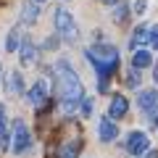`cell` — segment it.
<instances>
[{
	"instance_id": "603a6c76",
	"label": "cell",
	"mask_w": 158,
	"mask_h": 158,
	"mask_svg": "<svg viewBox=\"0 0 158 158\" xmlns=\"http://www.w3.org/2000/svg\"><path fill=\"white\" fill-rule=\"evenodd\" d=\"M145 158H158V150H148V153H145Z\"/></svg>"
},
{
	"instance_id": "ffe728a7",
	"label": "cell",
	"mask_w": 158,
	"mask_h": 158,
	"mask_svg": "<svg viewBox=\"0 0 158 158\" xmlns=\"http://www.w3.org/2000/svg\"><path fill=\"white\" fill-rule=\"evenodd\" d=\"M145 8H148V0H135V13H137V16H142Z\"/></svg>"
},
{
	"instance_id": "e0dca14e",
	"label": "cell",
	"mask_w": 158,
	"mask_h": 158,
	"mask_svg": "<svg viewBox=\"0 0 158 158\" xmlns=\"http://www.w3.org/2000/svg\"><path fill=\"white\" fill-rule=\"evenodd\" d=\"M0 145L8 148V129H6V106L0 103Z\"/></svg>"
},
{
	"instance_id": "cb8c5ba5",
	"label": "cell",
	"mask_w": 158,
	"mask_h": 158,
	"mask_svg": "<svg viewBox=\"0 0 158 158\" xmlns=\"http://www.w3.org/2000/svg\"><path fill=\"white\" fill-rule=\"evenodd\" d=\"M100 3H106V6H116L118 0H100Z\"/></svg>"
},
{
	"instance_id": "4fadbf2b",
	"label": "cell",
	"mask_w": 158,
	"mask_h": 158,
	"mask_svg": "<svg viewBox=\"0 0 158 158\" xmlns=\"http://www.w3.org/2000/svg\"><path fill=\"white\" fill-rule=\"evenodd\" d=\"M6 87H8V92H11V95H21V92H24L21 74H19V71H11V74H8V82H6Z\"/></svg>"
},
{
	"instance_id": "52a82bcc",
	"label": "cell",
	"mask_w": 158,
	"mask_h": 158,
	"mask_svg": "<svg viewBox=\"0 0 158 158\" xmlns=\"http://www.w3.org/2000/svg\"><path fill=\"white\" fill-rule=\"evenodd\" d=\"M27 100L32 103L34 108H40V106H42V103L48 100V82H37V85H34L32 90L27 92Z\"/></svg>"
},
{
	"instance_id": "2e32d148",
	"label": "cell",
	"mask_w": 158,
	"mask_h": 158,
	"mask_svg": "<svg viewBox=\"0 0 158 158\" xmlns=\"http://www.w3.org/2000/svg\"><path fill=\"white\" fill-rule=\"evenodd\" d=\"M79 150H82V142L74 140V142H69V145H63V148H61V158H77V156H79Z\"/></svg>"
},
{
	"instance_id": "3957f363",
	"label": "cell",
	"mask_w": 158,
	"mask_h": 158,
	"mask_svg": "<svg viewBox=\"0 0 158 158\" xmlns=\"http://www.w3.org/2000/svg\"><path fill=\"white\" fill-rule=\"evenodd\" d=\"M53 24H56V32L61 34V40H66V42H77L79 40L77 21H74V16L66 8H58V11L53 13Z\"/></svg>"
},
{
	"instance_id": "5bb4252c",
	"label": "cell",
	"mask_w": 158,
	"mask_h": 158,
	"mask_svg": "<svg viewBox=\"0 0 158 158\" xmlns=\"http://www.w3.org/2000/svg\"><path fill=\"white\" fill-rule=\"evenodd\" d=\"M153 63V53H148V50H137L135 56H132V66L135 69H145V66H150Z\"/></svg>"
},
{
	"instance_id": "d4e9b609",
	"label": "cell",
	"mask_w": 158,
	"mask_h": 158,
	"mask_svg": "<svg viewBox=\"0 0 158 158\" xmlns=\"http://www.w3.org/2000/svg\"><path fill=\"white\" fill-rule=\"evenodd\" d=\"M153 77H156V82H158V63H156V74H153Z\"/></svg>"
},
{
	"instance_id": "5b68a950",
	"label": "cell",
	"mask_w": 158,
	"mask_h": 158,
	"mask_svg": "<svg viewBox=\"0 0 158 158\" xmlns=\"http://www.w3.org/2000/svg\"><path fill=\"white\" fill-rule=\"evenodd\" d=\"M137 106L145 116H150V121L158 118V90H142L137 95Z\"/></svg>"
},
{
	"instance_id": "8992f818",
	"label": "cell",
	"mask_w": 158,
	"mask_h": 158,
	"mask_svg": "<svg viewBox=\"0 0 158 158\" xmlns=\"http://www.w3.org/2000/svg\"><path fill=\"white\" fill-rule=\"evenodd\" d=\"M127 150H129V156H142V153H148V150H150V140H148V135H145V132H129Z\"/></svg>"
},
{
	"instance_id": "30bf717a",
	"label": "cell",
	"mask_w": 158,
	"mask_h": 158,
	"mask_svg": "<svg viewBox=\"0 0 158 158\" xmlns=\"http://www.w3.org/2000/svg\"><path fill=\"white\" fill-rule=\"evenodd\" d=\"M19 50H21V63L24 66H34V61H37V48H34L29 40H24Z\"/></svg>"
},
{
	"instance_id": "277c9868",
	"label": "cell",
	"mask_w": 158,
	"mask_h": 158,
	"mask_svg": "<svg viewBox=\"0 0 158 158\" xmlns=\"http://www.w3.org/2000/svg\"><path fill=\"white\" fill-rule=\"evenodd\" d=\"M29 145H32V135H29L27 124H24L21 118H16L13 121V153L21 156V153L29 150Z\"/></svg>"
},
{
	"instance_id": "7402d4cb",
	"label": "cell",
	"mask_w": 158,
	"mask_h": 158,
	"mask_svg": "<svg viewBox=\"0 0 158 158\" xmlns=\"http://www.w3.org/2000/svg\"><path fill=\"white\" fill-rule=\"evenodd\" d=\"M150 42H153V48L158 50V27H150Z\"/></svg>"
},
{
	"instance_id": "9c48e42d",
	"label": "cell",
	"mask_w": 158,
	"mask_h": 158,
	"mask_svg": "<svg viewBox=\"0 0 158 158\" xmlns=\"http://www.w3.org/2000/svg\"><path fill=\"white\" fill-rule=\"evenodd\" d=\"M127 111H129L127 98H124V95H113V98H111V108H108V116H111V118H124Z\"/></svg>"
},
{
	"instance_id": "8fae6325",
	"label": "cell",
	"mask_w": 158,
	"mask_h": 158,
	"mask_svg": "<svg viewBox=\"0 0 158 158\" xmlns=\"http://www.w3.org/2000/svg\"><path fill=\"white\" fill-rule=\"evenodd\" d=\"M37 16H40V3H37V0H29L27 6L21 8V21L24 24H34Z\"/></svg>"
},
{
	"instance_id": "ac0fdd59",
	"label": "cell",
	"mask_w": 158,
	"mask_h": 158,
	"mask_svg": "<svg viewBox=\"0 0 158 158\" xmlns=\"http://www.w3.org/2000/svg\"><path fill=\"white\" fill-rule=\"evenodd\" d=\"M113 19H116L118 24L124 21V19H127V6H121V3H118V6H116V11H113Z\"/></svg>"
},
{
	"instance_id": "484cf974",
	"label": "cell",
	"mask_w": 158,
	"mask_h": 158,
	"mask_svg": "<svg viewBox=\"0 0 158 158\" xmlns=\"http://www.w3.org/2000/svg\"><path fill=\"white\" fill-rule=\"evenodd\" d=\"M37 3H42V0H37Z\"/></svg>"
},
{
	"instance_id": "d6986e66",
	"label": "cell",
	"mask_w": 158,
	"mask_h": 158,
	"mask_svg": "<svg viewBox=\"0 0 158 158\" xmlns=\"http://www.w3.org/2000/svg\"><path fill=\"white\" fill-rule=\"evenodd\" d=\"M127 85H129V87H137V85H140V74H137V69H135V71H129V77H127Z\"/></svg>"
},
{
	"instance_id": "ba28073f",
	"label": "cell",
	"mask_w": 158,
	"mask_h": 158,
	"mask_svg": "<svg viewBox=\"0 0 158 158\" xmlns=\"http://www.w3.org/2000/svg\"><path fill=\"white\" fill-rule=\"evenodd\" d=\"M98 132H100V140H103V142H113V140L118 137V127L113 124L108 116H103V118H100V124H98Z\"/></svg>"
},
{
	"instance_id": "7c38bea8",
	"label": "cell",
	"mask_w": 158,
	"mask_h": 158,
	"mask_svg": "<svg viewBox=\"0 0 158 158\" xmlns=\"http://www.w3.org/2000/svg\"><path fill=\"white\" fill-rule=\"evenodd\" d=\"M145 42H150V27H137L135 34H132V40H129V45L140 48V45H145Z\"/></svg>"
},
{
	"instance_id": "44dd1931",
	"label": "cell",
	"mask_w": 158,
	"mask_h": 158,
	"mask_svg": "<svg viewBox=\"0 0 158 158\" xmlns=\"http://www.w3.org/2000/svg\"><path fill=\"white\" fill-rule=\"evenodd\" d=\"M82 113H85V116L92 113V100H90V98H82Z\"/></svg>"
},
{
	"instance_id": "7a4b0ae2",
	"label": "cell",
	"mask_w": 158,
	"mask_h": 158,
	"mask_svg": "<svg viewBox=\"0 0 158 158\" xmlns=\"http://www.w3.org/2000/svg\"><path fill=\"white\" fill-rule=\"evenodd\" d=\"M85 56H87V61L95 66L98 77H100V90L106 92V87H108L106 79L113 77V71L118 69V50L113 45H92V48L85 50Z\"/></svg>"
},
{
	"instance_id": "9a60e30c",
	"label": "cell",
	"mask_w": 158,
	"mask_h": 158,
	"mask_svg": "<svg viewBox=\"0 0 158 158\" xmlns=\"http://www.w3.org/2000/svg\"><path fill=\"white\" fill-rule=\"evenodd\" d=\"M19 48H21V34H19V29H11V32H8V40H6V50L16 53Z\"/></svg>"
},
{
	"instance_id": "6da1fadb",
	"label": "cell",
	"mask_w": 158,
	"mask_h": 158,
	"mask_svg": "<svg viewBox=\"0 0 158 158\" xmlns=\"http://www.w3.org/2000/svg\"><path fill=\"white\" fill-rule=\"evenodd\" d=\"M56 79H58V95H61V111L69 116V113H74L77 103H82L85 87L79 82L77 71L71 69V63L63 61V58L56 63Z\"/></svg>"
}]
</instances>
